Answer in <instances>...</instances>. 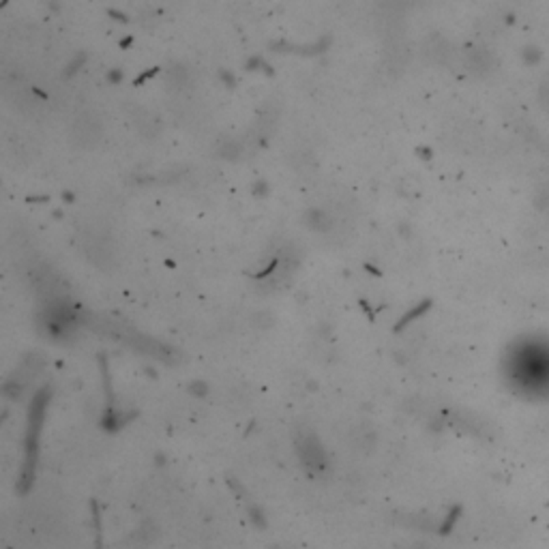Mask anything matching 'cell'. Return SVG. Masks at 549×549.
<instances>
[{
	"mask_svg": "<svg viewBox=\"0 0 549 549\" xmlns=\"http://www.w3.org/2000/svg\"><path fill=\"white\" fill-rule=\"evenodd\" d=\"M509 375L517 387L532 395H549V339L532 337L513 346Z\"/></svg>",
	"mask_w": 549,
	"mask_h": 549,
	"instance_id": "1",
	"label": "cell"
},
{
	"mask_svg": "<svg viewBox=\"0 0 549 549\" xmlns=\"http://www.w3.org/2000/svg\"><path fill=\"white\" fill-rule=\"evenodd\" d=\"M536 99H538V105L545 109V112H549V76L541 80L538 90H536Z\"/></svg>",
	"mask_w": 549,
	"mask_h": 549,
	"instance_id": "5",
	"label": "cell"
},
{
	"mask_svg": "<svg viewBox=\"0 0 549 549\" xmlns=\"http://www.w3.org/2000/svg\"><path fill=\"white\" fill-rule=\"evenodd\" d=\"M541 56H543V54H541V49L538 47H534V45H530V47H526L524 49V61L526 63H538L541 61Z\"/></svg>",
	"mask_w": 549,
	"mask_h": 549,
	"instance_id": "6",
	"label": "cell"
},
{
	"mask_svg": "<svg viewBox=\"0 0 549 549\" xmlns=\"http://www.w3.org/2000/svg\"><path fill=\"white\" fill-rule=\"evenodd\" d=\"M73 135L76 140L82 144V146H92L99 135H101V127L97 121H90V119H80L76 123V129H73Z\"/></svg>",
	"mask_w": 549,
	"mask_h": 549,
	"instance_id": "2",
	"label": "cell"
},
{
	"mask_svg": "<svg viewBox=\"0 0 549 549\" xmlns=\"http://www.w3.org/2000/svg\"><path fill=\"white\" fill-rule=\"evenodd\" d=\"M468 67L474 71H489L493 67V56L487 49L474 47L468 52Z\"/></svg>",
	"mask_w": 549,
	"mask_h": 549,
	"instance_id": "3",
	"label": "cell"
},
{
	"mask_svg": "<svg viewBox=\"0 0 549 549\" xmlns=\"http://www.w3.org/2000/svg\"><path fill=\"white\" fill-rule=\"evenodd\" d=\"M532 204L536 210L541 212H549V181H543L536 185L534 193H532Z\"/></svg>",
	"mask_w": 549,
	"mask_h": 549,
	"instance_id": "4",
	"label": "cell"
}]
</instances>
